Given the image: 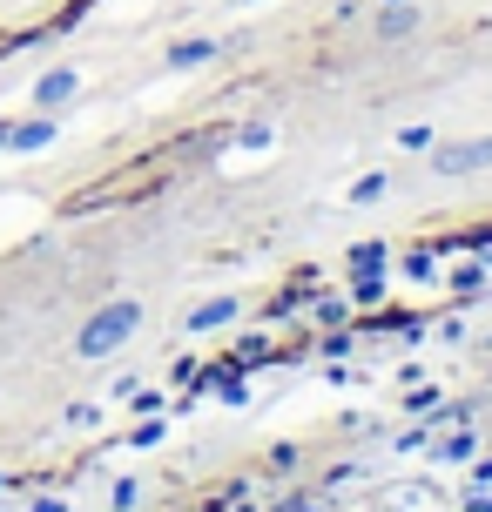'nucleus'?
I'll use <instances>...</instances> for the list:
<instances>
[{"label": "nucleus", "instance_id": "nucleus-1", "mask_svg": "<svg viewBox=\"0 0 492 512\" xmlns=\"http://www.w3.org/2000/svg\"><path fill=\"white\" fill-rule=\"evenodd\" d=\"M129 331H135V304H115V310H102V317L81 331V351L102 358V351H115V337H129Z\"/></svg>", "mask_w": 492, "mask_h": 512}]
</instances>
